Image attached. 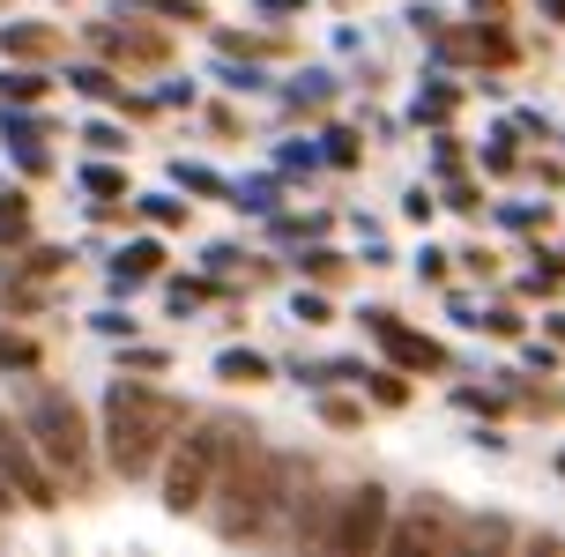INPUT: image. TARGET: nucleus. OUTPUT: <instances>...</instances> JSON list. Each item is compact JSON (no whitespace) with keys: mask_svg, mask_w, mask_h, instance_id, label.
<instances>
[{"mask_svg":"<svg viewBox=\"0 0 565 557\" xmlns=\"http://www.w3.org/2000/svg\"><path fill=\"white\" fill-rule=\"evenodd\" d=\"M335 543H342V550H358V543H380V491H358V499H350V513H342Z\"/></svg>","mask_w":565,"mask_h":557,"instance_id":"nucleus-4","label":"nucleus"},{"mask_svg":"<svg viewBox=\"0 0 565 557\" xmlns=\"http://www.w3.org/2000/svg\"><path fill=\"white\" fill-rule=\"evenodd\" d=\"M558 469H565V461H558Z\"/></svg>","mask_w":565,"mask_h":557,"instance_id":"nucleus-8","label":"nucleus"},{"mask_svg":"<svg viewBox=\"0 0 565 557\" xmlns=\"http://www.w3.org/2000/svg\"><path fill=\"white\" fill-rule=\"evenodd\" d=\"M543 8H551V15H558V23H565V0H543Z\"/></svg>","mask_w":565,"mask_h":557,"instance_id":"nucleus-7","label":"nucleus"},{"mask_svg":"<svg viewBox=\"0 0 565 557\" xmlns=\"http://www.w3.org/2000/svg\"><path fill=\"white\" fill-rule=\"evenodd\" d=\"M224 379H260V357H224Z\"/></svg>","mask_w":565,"mask_h":557,"instance_id":"nucleus-6","label":"nucleus"},{"mask_svg":"<svg viewBox=\"0 0 565 557\" xmlns=\"http://www.w3.org/2000/svg\"><path fill=\"white\" fill-rule=\"evenodd\" d=\"M395 543H402V550H454L461 528H454V521H424V513H417V521H402V528H395Z\"/></svg>","mask_w":565,"mask_h":557,"instance_id":"nucleus-5","label":"nucleus"},{"mask_svg":"<svg viewBox=\"0 0 565 557\" xmlns=\"http://www.w3.org/2000/svg\"><path fill=\"white\" fill-rule=\"evenodd\" d=\"M179 401L171 394H149V387H119L113 394V461L127 475L157 469V453H164V439L179 431Z\"/></svg>","mask_w":565,"mask_h":557,"instance_id":"nucleus-1","label":"nucleus"},{"mask_svg":"<svg viewBox=\"0 0 565 557\" xmlns=\"http://www.w3.org/2000/svg\"><path fill=\"white\" fill-rule=\"evenodd\" d=\"M231 446H238V424L231 417H209L194 431V439L179 446V461H171V513H186V505H201V491H209V475L231 461Z\"/></svg>","mask_w":565,"mask_h":557,"instance_id":"nucleus-2","label":"nucleus"},{"mask_svg":"<svg viewBox=\"0 0 565 557\" xmlns=\"http://www.w3.org/2000/svg\"><path fill=\"white\" fill-rule=\"evenodd\" d=\"M38 431H45V453H53V461L83 469V417H75L60 394H38Z\"/></svg>","mask_w":565,"mask_h":557,"instance_id":"nucleus-3","label":"nucleus"}]
</instances>
